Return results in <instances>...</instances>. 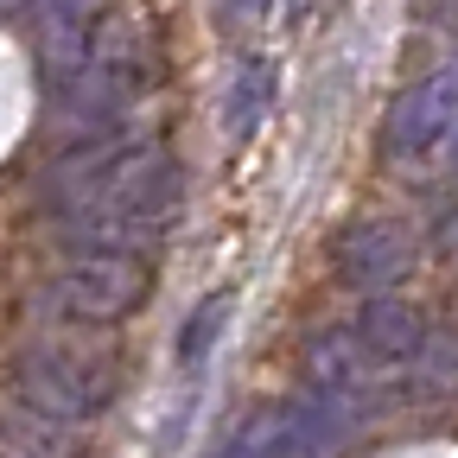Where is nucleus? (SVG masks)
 <instances>
[{"instance_id":"obj_5","label":"nucleus","mask_w":458,"mask_h":458,"mask_svg":"<svg viewBox=\"0 0 458 458\" xmlns=\"http://www.w3.org/2000/svg\"><path fill=\"white\" fill-rule=\"evenodd\" d=\"M382 134H388V153H401V159L433 153L445 134H458V64H439L420 83L401 89Z\"/></svg>"},{"instance_id":"obj_1","label":"nucleus","mask_w":458,"mask_h":458,"mask_svg":"<svg viewBox=\"0 0 458 458\" xmlns=\"http://www.w3.org/2000/svg\"><path fill=\"white\" fill-rule=\"evenodd\" d=\"M45 204L71 255H140L179 216V165L153 140L96 134L51 165Z\"/></svg>"},{"instance_id":"obj_8","label":"nucleus","mask_w":458,"mask_h":458,"mask_svg":"<svg viewBox=\"0 0 458 458\" xmlns=\"http://www.w3.org/2000/svg\"><path fill=\"white\" fill-rule=\"evenodd\" d=\"M357 337H363V351H369L376 363H388V369H408V363H414V351L427 344V318H420L408 300H388V293H376V300L363 306V318H357Z\"/></svg>"},{"instance_id":"obj_9","label":"nucleus","mask_w":458,"mask_h":458,"mask_svg":"<svg viewBox=\"0 0 458 458\" xmlns=\"http://www.w3.org/2000/svg\"><path fill=\"white\" fill-rule=\"evenodd\" d=\"M267 102H274V71L249 57V64L236 71V83H229V108H223V128H229V140H249V134L261 128Z\"/></svg>"},{"instance_id":"obj_4","label":"nucleus","mask_w":458,"mask_h":458,"mask_svg":"<svg viewBox=\"0 0 458 458\" xmlns=\"http://www.w3.org/2000/svg\"><path fill=\"white\" fill-rule=\"evenodd\" d=\"M140 300H147V261L140 255H71L38 286V306L64 325H114Z\"/></svg>"},{"instance_id":"obj_3","label":"nucleus","mask_w":458,"mask_h":458,"mask_svg":"<svg viewBox=\"0 0 458 458\" xmlns=\"http://www.w3.org/2000/svg\"><path fill=\"white\" fill-rule=\"evenodd\" d=\"M13 388H20V408H32L57 427H89L114 401V363L71 351V344H32L13 363Z\"/></svg>"},{"instance_id":"obj_2","label":"nucleus","mask_w":458,"mask_h":458,"mask_svg":"<svg viewBox=\"0 0 458 458\" xmlns=\"http://www.w3.org/2000/svg\"><path fill=\"white\" fill-rule=\"evenodd\" d=\"M159 77V45L153 32L134 20V13H108L102 32L89 38V51L77 57V64L64 77H51L57 83V102H64L77 122L89 128H108L114 114H128Z\"/></svg>"},{"instance_id":"obj_12","label":"nucleus","mask_w":458,"mask_h":458,"mask_svg":"<svg viewBox=\"0 0 458 458\" xmlns=\"http://www.w3.org/2000/svg\"><path fill=\"white\" fill-rule=\"evenodd\" d=\"M223 318H229V293H210L198 306V325H185V344H179L185 363H204V351H210V337L223 331Z\"/></svg>"},{"instance_id":"obj_11","label":"nucleus","mask_w":458,"mask_h":458,"mask_svg":"<svg viewBox=\"0 0 458 458\" xmlns=\"http://www.w3.org/2000/svg\"><path fill=\"white\" fill-rule=\"evenodd\" d=\"M216 458H286V408H267L255 414L236 439H229Z\"/></svg>"},{"instance_id":"obj_13","label":"nucleus","mask_w":458,"mask_h":458,"mask_svg":"<svg viewBox=\"0 0 458 458\" xmlns=\"http://www.w3.org/2000/svg\"><path fill=\"white\" fill-rule=\"evenodd\" d=\"M236 7H242V13H261V7H267V0H236Z\"/></svg>"},{"instance_id":"obj_10","label":"nucleus","mask_w":458,"mask_h":458,"mask_svg":"<svg viewBox=\"0 0 458 458\" xmlns=\"http://www.w3.org/2000/svg\"><path fill=\"white\" fill-rule=\"evenodd\" d=\"M401 376L414 382V394H445V388H458V337H427Z\"/></svg>"},{"instance_id":"obj_15","label":"nucleus","mask_w":458,"mask_h":458,"mask_svg":"<svg viewBox=\"0 0 458 458\" xmlns=\"http://www.w3.org/2000/svg\"><path fill=\"white\" fill-rule=\"evenodd\" d=\"M452 172H458V134H452Z\"/></svg>"},{"instance_id":"obj_7","label":"nucleus","mask_w":458,"mask_h":458,"mask_svg":"<svg viewBox=\"0 0 458 458\" xmlns=\"http://www.w3.org/2000/svg\"><path fill=\"white\" fill-rule=\"evenodd\" d=\"M102 7L96 0H38V57L51 77H64L77 57L89 51V38L102 32Z\"/></svg>"},{"instance_id":"obj_6","label":"nucleus","mask_w":458,"mask_h":458,"mask_svg":"<svg viewBox=\"0 0 458 458\" xmlns=\"http://www.w3.org/2000/svg\"><path fill=\"white\" fill-rule=\"evenodd\" d=\"M408 267H414V236L401 223L369 216L337 242V274L351 280L357 293H388V286L408 280Z\"/></svg>"},{"instance_id":"obj_14","label":"nucleus","mask_w":458,"mask_h":458,"mask_svg":"<svg viewBox=\"0 0 458 458\" xmlns=\"http://www.w3.org/2000/svg\"><path fill=\"white\" fill-rule=\"evenodd\" d=\"M7 7H32V0H0V13H7Z\"/></svg>"}]
</instances>
